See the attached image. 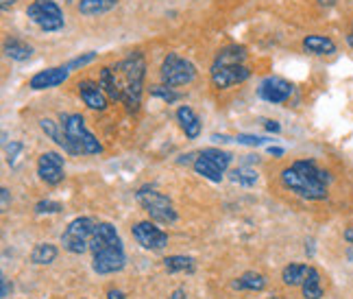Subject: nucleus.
Returning a JSON list of instances; mask_svg holds the SVG:
<instances>
[{"mask_svg": "<svg viewBox=\"0 0 353 299\" xmlns=\"http://www.w3.org/2000/svg\"><path fill=\"white\" fill-rule=\"evenodd\" d=\"M194 153H188V155H181L179 157V164H194Z\"/></svg>", "mask_w": 353, "mask_h": 299, "instance_id": "37", "label": "nucleus"}, {"mask_svg": "<svg viewBox=\"0 0 353 299\" xmlns=\"http://www.w3.org/2000/svg\"><path fill=\"white\" fill-rule=\"evenodd\" d=\"M97 221L92 216H77L74 221L68 223V227L61 234V247L72 253V255H83L90 249V242L94 236V229H97Z\"/></svg>", "mask_w": 353, "mask_h": 299, "instance_id": "7", "label": "nucleus"}, {"mask_svg": "<svg viewBox=\"0 0 353 299\" xmlns=\"http://www.w3.org/2000/svg\"><path fill=\"white\" fill-rule=\"evenodd\" d=\"M347 42H349V46H353V29H351V33L347 35Z\"/></svg>", "mask_w": 353, "mask_h": 299, "instance_id": "43", "label": "nucleus"}, {"mask_svg": "<svg viewBox=\"0 0 353 299\" xmlns=\"http://www.w3.org/2000/svg\"><path fill=\"white\" fill-rule=\"evenodd\" d=\"M170 299H188L185 289H176V291H172V293H170Z\"/></svg>", "mask_w": 353, "mask_h": 299, "instance_id": "35", "label": "nucleus"}, {"mask_svg": "<svg viewBox=\"0 0 353 299\" xmlns=\"http://www.w3.org/2000/svg\"><path fill=\"white\" fill-rule=\"evenodd\" d=\"M39 127H42V131L48 135V138L59 144L65 153H70L72 155V148H70V142H68L65 138V133H63V127H61V122H55V120H50V118H42L39 120Z\"/></svg>", "mask_w": 353, "mask_h": 299, "instance_id": "18", "label": "nucleus"}, {"mask_svg": "<svg viewBox=\"0 0 353 299\" xmlns=\"http://www.w3.org/2000/svg\"><path fill=\"white\" fill-rule=\"evenodd\" d=\"M5 55L13 61H26L33 55V46L26 44L24 39H7L5 42Z\"/></svg>", "mask_w": 353, "mask_h": 299, "instance_id": "24", "label": "nucleus"}, {"mask_svg": "<svg viewBox=\"0 0 353 299\" xmlns=\"http://www.w3.org/2000/svg\"><path fill=\"white\" fill-rule=\"evenodd\" d=\"M59 122L63 127V133L70 142L72 155H99L103 153V144L97 140L81 114H59Z\"/></svg>", "mask_w": 353, "mask_h": 299, "instance_id": "5", "label": "nucleus"}, {"mask_svg": "<svg viewBox=\"0 0 353 299\" xmlns=\"http://www.w3.org/2000/svg\"><path fill=\"white\" fill-rule=\"evenodd\" d=\"M345 240H347L349 244H353V227L345 229Z\"/></svg>", "mask_w": 353, "mask_h": 299, "instance_id": "42", "label": "nucleus"}, {"mask_svg": "<svg viewBox=\"0 0 353 299\" xmlns=\"http://www.w3.org/2000/svg\"><path fill=\"white\" fill-rule=\"evenodd\" d=\"M238 144H244V146H262L266 142H270L268 138H262V135H251V133H238L236 140Z\"/></svg>", "mask_w": 353, "mask_h": 299, "instance_id": "29", "label": "nucleus"}, {"mask_svg": "<svg viewBox=\"0 0 353 299\" xmlns=\"http://www.w3.org/2000/svg\"><path fill=\"white\" fill-rule=\"evenodd\" d=\"M107 299H127V297H125V293L118 291V289H110V291H107Z\"/></svg>", "mask_w": 353, "mask_h": 299, "instance_id": "34", "label": "nucleus"}, {"mask_svg": "<svg viewBox=\"0 0 353 299\" xmlns=\"http://www.w3.org/2000/svg\"><path fill=\"white\" fill-rule=\"evenodd\" d=\"M268 153L275 155V157H281L283 155V148H279V146H268Z\"/></svg>", "mask_w": 353, "mask_h": 299, "instance_id": "39", "label": "nucleus"}, {"mask_svg": "<svg viewBox=\"0 0 353 299\" xmlns=\"http://www.w3.org/2000/svg\"><path fill=\"white\" fill-rule=\"evenodd\" d=\"M61 210H63L61 203H57V201H50V199L39 201L37 206H35V212H37V214H59Z\"/></svg>", "mask_w": 353, "mask_h": 299, "instance_id": "30", "label": "nucleus"}, {"mask_svg": "<svg viewBox=\"0 0 353 299\" xmlns=\"http://www.w3.org/2000/svg\"><path fill=\"white\" fill-rule=\"evenodd\" d=\"M94 59H97V52H85V55H81V57H77V59H72L70 64H68V70H77V68H83V66H88V64H92Z\"/></svg>", "mask_w": 353, "mask_h": 299, "instance_id": "31", "label": "nucleus"}, {"mask_svg": "<svg viewBox=\"0 0 353 299\" xmlns=\"http://www.w3.org/2000/svg\"><path fill=\"white\" fill-rule=\"evenodd\" d=\"M303 48L312 55H334L336 52V44L325 35H307L303 39Z\"/></svg>", "mask_w": 353, "mask_h": 299, "instance_id": "19", "label": "nucleus"}, {"mask_svg": "<svg viewBox=\"0 0 353 299\" xmlns=\"http://www.w3.org/2000/svg\"><path fill=\"white\" fill-rule=\"evenodd\" d=\"M0 7H3V11H9V9L16 7V0H3V3H0Z\"/></svg>", "mask_w": 353, "mask_h": 299, "instance_id": "40", "label": "nucleus"}, {"mask_svg": "<svg viewBox=\"0 0 353 299\" xmlns=\"http://www.w3.org/2000/svg\"><path fill=\"white\" fill-rule=\"evenodd\" d=\"M159 77H161V84H166L170 88H179V86L192 84L196 77V68L190 59L176 55V52H168L164 61H161Z\"/></svg>", "mask_w": 353, "mask_h": 299, "instance_id": "9", "label": "nucleus"}, {"mask_svg": "<svg viewBox=\"0 0 353 299\" xmlns=\"http://www.w3.org/2000/svg\"><path fill=\"white\" fill-rule=\"evenodd\" d=\"M281 184L301 199L323 201L327 199L332 175L321 168L314 160H296L288 168L281 171Z\"/></svg>", "mask_w": 353, "mask_h": 299, "instance_id": "1", "label": "nucleus"}, {"mask_svg": "<svg viewBox=\"0 0 353 299\" xmlns=\"http://www.w3.org/2000/svg\"><path fill=\"white\" fill-rule=\"evenodd\" d=\"M99 84H101V88L105 90L107 99L114 101V103H120V94H118V86H116V77H114L112 66L101 68V73H99Z\"/></svg>", "mask_w": 353, "mask_h": 299, "instance_id": "25", "label": "nucleus"}, {"mask_svg": "<svg viewBox=\"0 0 353 299\" xmlns=\"http://www.w3.org/2000/svg\"><path fill=\"white\" fill-rule=\"evenodd\" d=\"M148 94H151V97H155V99H161L164 103H176V101L181 99V94L176 92L174 88L166 86V84L151 86V88H148Z\"/></svg>", "mask_w": 353, "mask_h": 299, "instance_id": "28", "label": "nucleus"}, {"mask_svg": "<svg viewBox=\"0 0 353 299\" xmlns=\"http://www.w3.org/2000/svg\"><path fill=\"white\" fill-rule=\"evenodd\" d=\"M118 5V0H79V13L92 18V16H103V13L112 11Z\"/></svg>", "mask_w": 353, "mask_h": 299, "instance_id": "20", "label": "nucleus"}, {"mask_svg": "<svg viewBox=\"0 0 353 299\" xmlns=\"http://www.w3.org/2000/svg\"><path fill=\"white\" fill-rule=\"evenodd\" d=\"M164 269L168 273H194L196 262L190 255H168L164 258Z\"/></svg>", "mask_w": 353, "mask_h": 299, "instance_id": "22", "label": "nucleus"}, {"mask_svg": "<svg viewBox=\"0 0 353 299\" xmlns=\"http://www.w3.org/2000/svg\"><path fill=\"white\" fill-rule=\"evenodd\" d=\"M3 299H7L9 297V293H11V287H9V280H7V276H3Z\"/></svg>", "mask_w": 353, "mask_h": 299, "instance_id": "36", "label": "nucleus"}, {"mask_svg": "<svg viewBox=\"0 0 353 299\" xmlns=\"http://www.w3.org/2000/svg\"><path fill=\"white\" fill-rule=\"evenodd\" d=\"M131 234L135 242L146 251H161L168 244V234L161 227H157L155 221H140L131 227Z\"/></svg>", "mask_w": 353, "mask_h": 299, "instance_id": "10", "label": "nucleus"}, {"mask_svg": "<svg viewBox=\"0 0 353 299\" xmlns=\"http://www.w3.org/2000/svg\"><path fill=\"white\" fill-rule=\"evenodd\" d=\"M77 92H79L81 101H83L90 107V110H94V112H105L107 105H110V99H107V94L101 88L99 81H92V79L79 81Z\"/></svg>", "mask_w": 353, "mask_h": 299, "instance_id": "13", "label": "nucleus"}, {"mask_svg": "<svg viewBox=\"0 0 353 299\" xmlns=\"http://www.w3.org/2000/svg\"><path fill=\"white\" fill-rule=\"evenodd\" d=\"M135 199H138L142 210L148 214V219L159 225H172V223H176V219H179L172 201L164 193H159V190H155L151 186H142L138 193H135Z\"/></svg>", "mask_w": 353, "mask_h": 299, "instance_id": "6", "label": "nucleus"}, {"mask_svg": "<svg viewBox=\"0 0 353 299\" xmlns=\"http://www.w3.org/2000/svg\"><path fill=\"white\" fill-rule=\"evenodd\" d=\"M292 92H294V86L283 77H266L260 84V88H257V97L266 103L281 105L292 97Z\"/></svg>", "mask_w": 353, "mask_h": 299, "instance_id": "12", "label": "nucleus"}, {"mask_svg": "<svg viewBox=\"0 0 353 299\" xmlns=\"http://www.w3.org/2000/svg\"><path fill=\"white\" fill-rule=\"evenodd\" d=\"M321 5H334V0H319Z\"/></svg>", "mask_w": 353, "mask_h": 299, "instance_id": "44", "label": "nucleus"}, {"mask_svg": "<svg viewBox=\"0 0 353 299\" xmlns=\"http://www.w3.org/2000/svg\"><path fill=\"white\" fill-rule=\"evenodd\" d=\"M310 269L307 264H301V262H290L286 269L281 271V280L286 287H301V284L305 282L307 273H310Z\"/></svg>", "mask_w": 353, "mask_h": 299, "instance_id": "21", "label": "nucleus"}, {"mask_svg": "<svg viewBox=\"0 0 353 299\" xmlns=\"http://www.w3.org/2000/svg\"><path fill=\"white\" fill-rule=\"evenodd\" d=\"M212 140H216V142H232V140H236V138H229V135H219V133H214V135H212Z\"/></svg>", "mask_w": 353, "mask_h": 299, "instance_id": "38", "label": "nucleus"}, {"mask_svg": "<svg viewBox=\"0 0 353 299\" xmlns=\"http://www.w3.org/2000/svg\"><path fill=\"white\" fill-rule=\"evenodd\" d=\"M26 18L44 33H55L65 26L63 11L55 0H33V3L26 7Z\"/></svg>", "mask_w": 353, "mask_h": 299, "instance_id": "8", "label": "nucleus"}, {"mask_svg": "<svg viewBox=\"0 0 353 299\" xmlns=\"http://www.w3.org/2000/svg\"><path fill=\"white\" fill-rule=\"evenodd\" d=\"M229 180H232L234 184H240L244 188H251L257 184V180H260V175H257V171L249 168V166H238L234 171H229Z\"/></svg>", "mask_w": 353, "mask_h": 299, "instance_id": "27", "label": "nucleus"}, {"mask_svg": "<svg viewBox=\"0 0 353 299\" xmlns=\"http://www.w3.org/2000/svg\"><path fill=\"white\" fill-rule=\"evenodd\" d=\"M0 193H3V208H7V206H9V190H7V188H3V190H0Z\"/></svg>", "mask_w": 353, "mask_h": 299, "instance_id": "41", "label": "nucleus"}, {"mask_svg": "<svg viewBox=\"0 0 353 299\" xmlns=\"http://www.w3.org/2000/svg\"><path fill=\"white\" fill-rule=\"evenodd\" d=\"M268 287V278L264 273H257V271H247L240 278L232 282L234 291H249V293H260Z\"/></svg>", "mask_w": 353, "mask_h": 299, "instance_id": "17", "label": "nucleus"}, {"mask_svg": "<svg viewBox=\"0 0 353 299\" xmlns=\"http://www.w3.org/2000/svg\"><path fill=\"white\" fill-rule=\"evenodd\" d=\"M57 255H59L57 244H52V242H37L35 247H33V251H31V262L33 264H50V262L57 260Z\"/></svg>", "mask_w": 353, "mask_h": 299, "instance_id": "23", "label": "nucleus"}, {"mask_svg": "<svg viewBox=\"0 0 353 299\" xmlns=\"http://www.w3.org/2000/svg\"><path fill=\"white\" fill-rule=\"evenodd\" d=\"M92 251V271L97 276H112L125 269L127 251L118 229L112 223H99L90 242Z\"/></svg>", "mask_w": 353, "mask_h": 299, "instance_id": "2", "label": "nucleus"}, {"mask_svg": "<svg viewBox=\"0 0 353 299\" xmlns=\"http://www.w3.org/2000/svg\"><path fill=\"white\" fill-rule=\"evenodd\" d=\"M266 299H283V297H279V295H275V297H266Z\"/></svg>", "mask_w": 353, "mask_h": 299, "instance_id": "45", "label": "nucleus"}, {"mask_svg": "<svg viewBox=\"0 0 353 299\" xmlns=\"http://www.w3.org/2000/svg\"><path fill=\"white\" fill-rule=\"evenodd\" d=\"M174 118H176V122H179V127L185 133L188 140H196L199 135H201V118L194 114L192 107L181 105L179 110H176Z\"/></svg>", "mask_w": 353, "mask_h": 299, "instance_id": "16", "label": "nucleus"}, {"mask_svg": "<svg viewBox=\"0 0 353 299\" xmlns=\"http://www.w3.org/2000/svg\"><path fill=\"white\" fill-rule=\"evenodd\" d=\"M116 86L120 94V103L127 107L129 112H138L142 105L144 94V79H146V59L142 52H131L129 57L112 66Z\"/></svg>", "mask_w": 353, "mask_h": 299, "instance_id": "3", "label": "nucleus"}, {"mask_svg": "<svg viewBox=\"0 0 353 299\" xmlns=\"http://www.w3.org/2000/svg\"><path fill=\"white\" fill-rule=\"evenodd\" d=\"M244 61H247V48L238 44L225 46L216 52L212 70H210L214 88L227 90L238 84H244V81L251 77V68Z\"/></svg>", "mask_w": 353, "mask_h": 299, "instance_id": "4", "label": "nucleus"}, {"mask_svg": "<svg viewBox=\"0 0 353 299\" xmlns=\"http://www.w3.org/2000/svg\"><path fill=\"white\" fill-rule=\"evenodd\" d=\"M301 293L305 299H321L323 297V284H321V273L312 267L305 282L301 284Z\"/></svg>", "mask_w": 353, "mask_h": 299, "instance_id": "26", "label": "nucleus"}, {"mask_svg": "<svg viewBox=\"0 0 353 299\" xmlns=\"http://www.w3.org/2000/svg\"><path fill=\"white\" fill-rule=\"evenodd\" d=\"M264 127H266V131H270V133H279L281 131V125L277 120H264Z\"/></svg>", "mask_w": 353, "mask_h": 299, "instance_id": "33", "label": "nucleus"}, {"mask_svg": "<svg viewBox=\"0 0 353 299\" xmlns=\"http://www.w3.org/2000/svg\"><path fill=\"white\" fill-rule=\"evenodd\" d=\"M22 151V144L20 142H11V144H7V162L13 166L16 164V160H18V153Z\"/></svg>", "mask_w": 353, "mask_h": 299, "instance_id": "32", "label": "nucleus"}, {"mask_svg": "<svg viewBox=\"0 0 353 299\" xmlns=\"http://www.w3.org/2000/svg\"><path fill=\"white\" fill-rule=\"evenodd\" d=\"M37 175L48 186H59L65 177V160L57 151H46L37 157Z\"/></svg>", "mask_w": 353, "mask_h": 299, "instance_id": "11", "label": "nucleus"}, {"mask_svg": "<svg viewBox=\"0 0 353 299\" xmlns=\"http://www.w3.org/2000/svg\"><path fill=\"white\" fill-rule=\"evenodd\" d=\"M192 168H194L196 175H201L203 180H210L212 184H221L223 177H225V173H227V171L219 164V162L212 160V157H208V155H203V153L196 155Z\"/></svg>", "mask_w": 353, "mask_h": 299, "instance_id": "15", "label": "nucleus"}, {"mask_svg": "<svg viewBox=\"0 0 353 299\" xmlns=\"http://www.w3.org/2000/svg\"><path fill=\"white\" fill-rule=\"evenodd\" d=\"M81 299H88V297H81Z\"/></svg>", "mask_w": 353, "mask_h": 299, "instance_id": "46", "label": "nucleus"}, {"mask_svg": "<svg viewBox=\"0 0 353 299\" xmlns=\"http://www.w3.org/2000/svg\"><path fill=\"white\" fill-rule=\"evenodd\" d=\"M70 70H68V66H57V68H46V70H39L37 75L31 77L29 81V88L31 90H50V88H57L61 86L63 81L68 79Z\"/></svg>", "mask_w": 353, "mask_h": 299, "instance_id": "14", "label": "nucleus"}]
</instances>
